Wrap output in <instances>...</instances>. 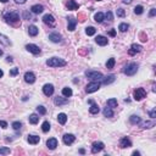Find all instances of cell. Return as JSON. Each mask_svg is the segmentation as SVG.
Here are the masks:
<instances>
[{"mask_svg": "<svg viewBox=\"0 0 156 156\" xmlns=\"http://www.w3.org/2000/svg\"><path fill=\"white\" fill-rule=\"evenodd\" d=\"M4 20L11 26H17L20 23V15L16 11H8L4 13Z\"/></svg>", "mask_w": 156, "mask_h": 156, "instance_id": "6da1fadb", "label": "cell"}, {"mask_svg": "<svg viewBox=\"0 0 156 156\" xmlns=\"http://www.w3.org/2000/svg\"><path fill=\"white\" fill-rule=\"evenodd\" d=\"M46 65H48L49 67H62V66H66L67 62L60 57H51V59H49L46 61Z\"/></svg>", "mask_w": 156, "mask_h": 156, "instance_id": "7a4b0ae2", "label": "cell"}, {"mask_svg": "<svg viewBox=\"0 0 156 156\" xmlns=\"http://www.w3.org/2000/svg\"><path fill=\"white\" fill-rule=\"evenodd\" d=\"M137 72H138V65L135 62H129L123 68V73L127 76H134Z\"/></svg>", "mask_w": 156, "mask_h": 156, "instance_id": "3957f363", "label": "cell"}, {"mask_svg": "<svg viewBox=\"0 0 156 156\" xmlns=\"http://www.w3.org/2000/svg\"><path fill=\"white\" fill-rule=\"evenodd\" d=\"M99 88H100V82L99 80H93V82H90L85 87V92L88 93V94H90V93H94L96 90H99Z\"/></svg>", "mask_w": 156, "mask_h": 156, "instance_id": "277c9868", "label": "cell"}, {"mask_svg": "<svg viewBox=\"0 0 156 156\" xmlns=\"http://www.w3.org/2000/svg\"><path fill=\"white\" fill-rule=\"evenodd\" d=\"M85 76L92 80H101L103 79V73L98 71H85Z\"/></svg>", "mask_w": 156, "mask_h": 156, "instance_id": "5b68a950", "label": "cell"}, {"mask_svg": "<svg viewBox=\"0 0 156 156\" xmlns=\"http://www.w3.org/2000/svg\"><path fill=\"white\" fill-rule=\"evenodd\" d=\"M145 96H146V92H145L144 88H137L133 93V98H134V100L137 101H140L143 100Z\"/></svg>", "mask_w": 156, "mask_h": 156, "instance_id": "8992f818", "label": "cell"}, {"mask_svg": "<svg viewBox=\"0 0 156 156\" xmlns=\"http://www.w3.org/2000/svg\"><path fill=\"white\" fill-rule=\"evenodd\" d=\"M43 22H44L45 24H49L50 27H54V26L56 24L55 17L52 16V15H49V13L44 15V17H43Z\"/></svg>", "mask_w": 156, "mask_h": 156, "instance_id": "52a82bcc", "label": "cell"}, {"mask_svg": "<svg viewBox=\"0 0 156 156\" xmlns=\"http://www.w3.org/2000/svg\"><path fill=\"white\" fill-rule=\"evenodd\" d=\"M26 49H27L29 52H32L33 55H39L40 52H42L40 48L38 46V45H36V44H27V45H26Z\"/></svg>", "mask_w": 156, "mask_h": 156, "instance_id": "ba28073f", "label": "cell"}, {"mask_svg": "<svg viewBox=\"0 0 156 156\" xmlns=\"http://www.w3.org/2000/svg\"><path fill=\"white\" fill-rule=\"evenodd\" d=\"M49 40L52 42V43H61V42H62V36L59 34L57 32L50 33V34H49Z\"/></svg>", "mask_w": 156, "mask_h": 156, "instance_id": "9c48e42d", "label": "cell"}, {"mask_svg": "<svg viewBox=\"0 0 156 156\" xmlns=\"http://www.w3.org/2000/svg\"><path fill=\"white\" fill-rule=\"evenodd\" d=\"M62 140H64V143L66 145H71V144H73V141L76 140V137L73 135V134H68V133H66V134L62 137Z\"/></svg>", "mask_w": 156, "mask_h": 156, "instance_id": "30bf717a", "label": "cell"}, {"mask_svg": "<svg viewBox=\"0 0 156 156\" xmlns=\"http://www.w3.org/2000/svg\"><path fill=\"white\" fill-rule=\"evenodd\" d=\"M141 45H139V44H132L131 45V49L128 50V54L131 56H133V55H135V54H138V52H140L141 51Z\"/></svg>", "mask_w": 156, "mask_h": 156, "instance_id": "8fae6325", "label": "cell"}, {"mask_svg": "<svg viewBox=\"0 0 156 156\" xmlns=\"http://www.w3.org/2000/svg\"><path fill=\"white\" fill-rule=\"evenodd\" d=\"M104 143H101V141H95L92 146V152L93 154H96V152H100L103 149H104Z\"/></svg>", "mask_w": 156, "mask_h": 156, "instance_id": "7c38bea8", "label": "cell"}, {"mask_svg": "<svg viewBox=\"0 0 156 156\" xmlns=\"http://www.w3.org/2000/svg\"><path fill=\"white\" fill-rule=\"evenodd\" d=\"M24 82L28 84H33L36 82V76L33 72H26L24 73Z\"/></svg>", "mask_w": 156, "mask_h": 156, "instance_id": "4fadbf2b", "label": "cell"}, {"mask_svg": "<svg viewBox=\"0 0 156 156\" xmlns=\"http://www.w3.org/2000/svg\"><path fill=\"white\" fill-rule=\"evenodd\" d=\"M43 93L46 96H51L54 94V85L52 84H45L43 87Z\"/></svg>", "mask_w": 156, "mask_h": 156, "instance_id": "5bb4252c", "label": "cell"}, {"mask_svg": "<svg viewBox=\"0 0 156 156\" xmlns=\"http://www.w3.org/2000/svg\"><path fill=\"white\" fill-rule=\"evenodd\" d=\"M27 141L29 143V144H32V145H36L38 144L40 141V137L39 135H36V134H29L27 138Z\"/></svg>", "mask_w": 156, "mask_h": 156, "instance_id": "9a60e30c", "label": "cell"}, {"mask_svg": "<svg viewBox=\"0 0 156 156\" xmlns=\"http://www.w3.org/2000/svg\"><path fill=\"white\" fill-rule=\"evenodd\" d=\"M68 21V31L70 32H73L74 29H76V24H77V20L74 18V17H68L67 18Z\"/></svg>", "mask_w": 156, "mask_h": 156, "instance_id": "2e32d148", "label": "cell"}, {"mask_svg": "<svg viewBox=\"0 0 156 156\" xmlns=\"http://www.w3.org/2000/svg\"><path fill=\"white\" fill-rule=\"evenodd\" d=\"M115 79H116V76L115 74H108V76L106 77H103V84H105V85H108V84H111L115 82Z\"/></svg>", "mask_w": 156, "mask_h": 156, "instance_id": "e0dca14e", "label": "cell"}, {"mask_svg": "<svg viewBox=\"0 0 156 156\" xmlns=\"http://www.w3.org/2000/svg\"><path fill=\"white\" fill-rule=\"evenodd\" d=\"M66 6H67L68 10H71V11H73V10H78L79 9V4L77 3L76 0H68V3L66 4Z\"/></svg>", "mask_w": 156, "mask_h": 156, "instance_id": "ac0fdd59", "label": "cell"}, {"mask_svg": "<svg viewBox=\"0 0 156 156\" xmlns=\"http://www.w3.org/2000/svg\"><path fill=\"white\" fill-rule=\"evenodd\" d=\"M95 42H96V44L101 45V46H105V45H107L108 39L106 38V37H104V36H98L95 38Z\"/></svg>", "mask_w": 156, "mask_h": 156, "instance_id": "d6986e66", "label": "cell"}, {"mask_svg": "<svg viewBox=\"0 0 156 156\" xmlns=\"http://www.w3.org/2000/svg\"><path fill=\"white\" fill-rule=\"evenodd\" d=\"M120 146L121 148H131L132 146V141L127 138V137H124V138H122V139L120 140Z\"/></svg>", "mask_w": 156, "mask_h": 156, "instance_id": "ffe728a7", "label": "cell"}, {"mask_svg": "<svg viewBox=\"0 0 156 156\" xmlns=\"http://www.w3.org/2000/svg\"><path fill=\"white\" fill-rule=\"evenodd\" d=\"M46 146H48L50 150H55L56 146H57V140L55 138H50V139L46 140Z\"/></svg>", "mask_w": 156, "mask_h": 156, "instance_id": "44dd1931", "label": "cell"}, {"mask_svg": "<svg viewBox=\"0 0 156 156\" xmlns=\"http://www.w3.org/2000/svg\"><path fill=\"white\" fill-rule=\"evenodd\" d=\"M38 33H39V28L37 27V26L32 24V26H29V27H28V34H29L31 37L38 36Z\"/></svg>", "mask_w": 156, "mask_h": 156, "instance_id": "7402d4cb", "label": "cell"}, {"mask_svg": "<svg viewBox=\"0 0 156 156\" xmlns=\"http://www.w3.org/2000/svg\"><path fill=\"white\" fill-rule=\"evenodd\" d=\"M31 11L33 12V13H36V15H39V13H42V12L44 11V8H43V5H33L32 8H31Z\"/></svg>", "mask_w": 156, "mask_h": 156, "instance_id": "603a6c76", "label": "cell"}, {"mask_svg": "<svg viewBox=\"0 0 156 156\" xmlns=\"http://www.w3.org/2000/svg\"><path fill=\"white\" fill-rule=\"evenodd\" d=\"M54 104L55 105H66L68 104V99L67 98H60V96H57V98H55L54 99Z\"/></svg>", "mask_w": 156, "mask_h": 156, "instance_id": "cb8c5ba5", "label": "cell"}, {"mask_svg": "<svg viewBox=\"0 0 156 156\" xmlns=\"http://www.w3.org/2000/svg\"><path fill=\"white\" fill-rule=\"evenodd\" d=\"M57 121H59V123L60 124H65L66 122H67V115L66 113H59L57 115Z\"/></svg>", "mask_w": 156, "mask_h": 156, "instance_id": "d4e9b609", "label": "cell"}, {"mask_svg": "<svg viewBox=\"0 0 156 156\" xmlns=\"http://www.w3.org/2000/svg\"><path fill=\"white\" fill-rule=\"evenodd\" d=\"M28 120H29V123L37 124V123H38V121H39V116H38L37 113H32L31 116L28 117Z\"/></svg>", "mask_w": 156, "mask_h": 156, "instance_id": "484cf974", "label": "cell"}, {"mask_svg": "<svg viewBox=\"0 0 156 156\" xmlns=\"http://www.w3.org/2000/svg\"><path fill=\"white\" fill-rule=\"evenodd\" d=\"M129 122L132 124H139L140 122H141V120H140L139 116H137V115H132V116L129 117Z\"/></svg>", "mask_w": 156, "mask_h": 156, "instance_id": "4316f807", "label": "cell"}, {"mask_svg": "<svg viewBox=\"0 0 156 156\" xmlns=\"http://www.w3.org/2000/svg\"><path fill=\"white\" fill-rule=\"evenodd\" d=\"M0 43H1V44H4V45H10V44H11L10 39H9L6 36L1 34V33H0Z\"/></svg>", "mask_w": 156, "mask_h": 156, "instance_id": "83f0119b", "label": "cell"}, {"mask_svg": "<svg viewBox=\"0 0 156 156\" xmlns=\"http://www.w3.org/2000/svg\"><path fill=\"white\" fill-rule=\"evenodd\" d=\"M99 111H100V108H99V106H98L96 104H94V103H93L92 106L89 107V112H90L92 115H96V113H98Z\"/></svg>", "mask_w": 156, "mask_h": 156, "instance_id": "f1b7e54d", "label": "cell"}, {"mask_svg": "<svg viewBox=\"0 0 156 156\" xmlns=\"http://www.w3.org/2000/svg\"><path fill=\"white\" fill-rule=\"evenodd\" d=\"M104 18H105V15L103 12H98V13H95V16H94V20H95L98 23H101V22L104 21Z\"/></svg>", "mask_w": 156, "mask_h": 156, "instance_id": "f546056e", "label": "cell"}, {"mask_svg": "<svg viewBox=\"0 0 156 156\" xmlns=\"http://www.w3.org/2000/svg\"><path fill=\"white\" fill-rule=\"evenodd\" d=\"M62 95H64L65 98H70V96H72V89L68 88V87L64 88L62 89Z\"/></svg>", "mask_w": 156, "mask_h": 156, "instance_id": "4dcf8cb0", "label": "cell"}, {"mask_svg": "<svg viewBox=\"0 0 156 156\" xmlns=\"http://www.w3.org/2000/svg\"><path fill=\"white\" fill-rule=\"evenodd\" d=\"M115 64H116V60H115L113 57L108 59L107 62H106V68H107V70H112V68H113V66H115Z\"/></svg>", "mask_w": 156, "mask_h": 156, "instance_id": "1f68e13d", "label": "cell"}, {"mask_svg": "<svg viewBox=\"0 0 156 156\" xmlns=\"http://www.w3.org/2000/svg\"><path fill=\"white\" fill-rule=\"evenodd\" d=\"M104 116L105 117H113V111H112L111 107H105L104 108Z\"/></svg>", "mask_w": 156, "mask_h": 156, "instance_id": "d6a6232c", "label": "cell"}, {"mask_svg": "<svg viewBox=\"0 0 156 156\" xmlns=\"http://www.w3.org/2000/svg\"><path fill=\"white\" fill-rule=\"evenodd\" d=\"M117 105H118V103H117V100H116V99H113V98L107 100V106H108V107H111V108L117 107Z\"/></svg>", "mask_w": 156, "mask_h": 156, "instance_id": "836d02e7", "label": "cell"}, {"mask_svg": "<svg viewBox=\"0 0 156 156\" xmlns=\"http://www.w3.org/2000/svg\"><path fill=\"white\" fill-rule=\"evenodd\" d=\"M85 33H87V36H94L96 33V29L94 27H87L85 28Z\"/></svg>", "mask_w": 156, "mask_h": 156, "instance_id": "e575fe53", "label": "cell"}, {"mask_svg": "<svg viewBox=\"0 0 156 156\" xmlns=\"http://www.w3.org/2000/svg\"><path fill=\"white\" fill-rule=\"evenodd\" d=\"M42 131H43L44 133H46V132L50 131V123H49L48 121H45L44 123L42 124Z\"/></svg>", "mask_w": 156, "mask_h": 156, "instance_id": "d590c367", "label": "cell"}, {"mask_svg": "<svg viewBox=\"0 0 156 156\" xmlns=\"http://www.w3.org/2000/svg\"><path fill=\"white\" fill-rule=\"evenodd\" d=\"M154 126H155V122H154V121H146L145 123H143V128L149 129V128H151V127H154Z\"/></svg>", "mask_w": 156, "mask_h": 156, "instance_id": "8d00e7d4", "label": "cell"}, {"mask_svg": "<svg viewBox=\"0 0 156 156\" xmlns=\"http://www.w3.org/2000/svg\"><path fill=\"white\" fill-rule=\"evenodd\" d=\"M128 28H129L128 23H120V26H118V29H120L121 32H127Z\"/></svg>", "mask_w": 156, "mask_h": 156, "instance_id": "74e56055", "label": "cell"}, {"mask_svg": "<svg viewBox=\"0 0 156 156\" xmlns=\"http://www.w3.org/2000/svg\"><path fill=\"white\" fill-rule=\"evenodd\" d=\"M143 11H144V8H143L141 5H138V6L134 8V13H135V15H141Z\"/></svg>", "mask_w": 156, "mask_h": 156, "instance_id": "f35d334b", "label": "cell"}, {"mask_svg": "<svg viewBox=\"0 0 156 156\" xmlns=\"http://www.w3.org/2000/svg\"><path fill=\"white\" fill-rule=\"evenodd\" d=\"M37 111H38L39 115H45V113H46V108H45L43 105H39V106L37 107Z\"/></svg>", "mask_w": 156, "mask_h": 156, "instance_id": "ab89813d", "label": "cell"}, {"mask_svg": "<svg viewBox=\"0 0 156 156\" xmlns=\"http://www.w3.org/2000/svg\"><path fill=\"white\" fill-rule=\"evenodd\" d=\"M21 127H22V123L18 122V121H15V122L12 123V128L15 129V131H20Z\"/></svg>", "mask_w": 156, "mask_h": 156, "instance_id": "60d3db41", "label": "cell"}, {"mask_svg": "<svg viewBox=\"0 0 156 156\" xmlns=\"http://www.w3.org/2000/svg\"><path fill=\"white\" fill-rule=\"evenodd\" d=\"M20 73V68H17V67H13L12 70H10V76H12V77H15V76H17Z\"/></svg>", "mask_w": 156, "mask_h": 156, "instance_id": "b9f144b4", "label": "cell"}, {"mask_svg": "<svg viewBox=\"0 0 156 156\" xmlns=\"http://www.w3.org/2000/svg\"><path fill=\"white\" fill-rule=\"evenodd\" d=\"M8 154H10V148H6V146L0 148V155H8Z\"/></svg>", "mask_w": 156, "mask_h": 156, "instance_id": "7bdbcfd3", "label": "cell"}, {"mask_svg": "<svg viewBox=\"0 0 156 156\" xmlns=\"http://www.w3.org/2000/svg\"><path fill=\"white\" fill-rule=\"evenodd\" d=\"M116 13H117V16H118V17H123L124 15H126V12H124L123 9H117Z\"/></svg>", "mask_w": 156, "mask_h": 156, "instance_id": "ee69618b", "label": "cell"}, {"mask_svg": "<svg viewBox=\"0 0 156 156\" xmlns=\"http://www.w3.org/2000/svg\"><path fill=\"white\" fill-rule=\"evenodd\" d=\"M105 16H106L107 21H110V22H111V21H113V15H112V12H111V11H107Z\"/></svg>", "mask_w": 156, "mask_h": 156, "instance_id": "f6af8a7d", "label": "cell"}, {"mask_svg": "<svg viewBox=\"0 0 156 156\" xmlns=\"http://www.w3.org/2000/svg\"><path fill=\"white\" fill-rule=\"evenodd\" d=\"M149 116L151 117V118H155L156 117V108H152L151 111L149 112Z\"/></svg>", "mask_w": 156, "mask_h": 156, "instance_id": "bcb514c9", "label": "cell"}, {"mask_svg": "<svg viewBox=\"0 0 156 156\" xmlns=\"http://www.w3.org/2000/svg\"><path fill=\"white\" fill-rule=\"evenodd\" d=\"M0 126H1V128H8V122H5V121H1L0 120Z\"/></svg>", "mask_w": 156, "mask_h": 156, "instance_id": "7dc6e473", "label": "cell"}, {"mask_svg": "<svg viewBox=\"0 0 156 156\" xmlns=\"http://www.w3.org/2000/svg\"><path fill=\"white\" fill-rule=\"evenodd\" d=\"M140 40H141V42H146V40H148V37L145 36L144 33H140Z\"/></svg>", "mask_w": 156, "mask_h": 156, "instance_id": "c3c4849f", "label": "cell"}, {"mask_svg": "<svg viewBox=\"0 0 156 156\" xmlns=\"http://www.w3.org/2000/svg\"><path fill=\"white\" fill-rule=\"evenodd\" d=\"M155 15H156V9H151V10H150V13H149V16L154 17Z\"/></svg>", "mask_w": 156, "mask_h": 156, "instance_id": "681fc988", "label": "cell"}, {"mask_svg": "<svg viewBox=\"0 0 156 156\" xmlns=\"http://www.w3.org/2000/svg\"><path fill=\"white\" fill-rule=\"evenodd\" d=\"M108 36H111V37L116 36V29H111V31H108Z\"/></svg>", "mask_w": 156, "mask_h": 156, "instance_id": "f907efd6", "label": "cell"}, {"mask_svg": "<svg viewBox=\"0 0 156 156\" xmlns=\"http://www.w3.org/2000/svg\"><path fill=\"white\" fill-rule=\"evenodd\" d=\"M26 1H27V0H15V3H16V4H24Z\"/></svg>", "mask_w": 156, "mask_h": 156, "instance_id": "816d5d0a", "label": "cell"}, {"mask_svg": "<svg viewBox=\"0 0 156 156\" xmlns=\"http://www.w3.org/2000/svg\"><path fill=\"white\" fill-rule=\"evenodd\" d=\"M6 61H8V62H12V61H13V59H12L11 56H8V57H6Z\"/></svg>", "mask_w": 156, "mask_h": 156, "instance_id": "f5cc1de1", "label": "cell"}, {"mask_svg": "<svg viewBox=\"0 0 156 156\" xmlns=\"http://www.w3.org/2000/svg\"><path fill=\"white\" fill-rule=\"evenodd\" d=\"M123 3H124V4H131V3H132V0H123Z\"/></svg>", "mask_w": 156, "mask_h": 156, "instance_id": "db71d44e", "label": "cell"}, {"mask_svg": "<svg viewBox=\"0 0 156 156\" xmlns=\"http://www.w3.org/2000/svg\"><path fill=\"white\" fill-rule=\"evenodd\" d=\"M133 155H134V156H139L140 152L139 151H134V152H133Z\"/></svg>", "mask_w": 156, "mask_h": 156, "instance_id": "11a10c76", "label": "cell"}, {"mask_svg": "<svg viewBox=\"0 0 156 156\" xmlns=\"http://www.w3.org/2000/svg\"><path fill=\"white\" fill-rule=\"evenodd\" d=\"M3 76H4V72H3V70H0V78H1Z\"/></svg>", "mask_w": 156, "mask_h": 156, "instance_id": "9f6ffc18", "label": "cell"}, {"mask_svg": "<svg viewBox=\"0 0 156 156\" xmlns=\"http://www.w3.org/2000/svg\"><path fill=\"white\" fill-rule=\"evenodd\" d=\"M79 152H80V154H85V150H84V149H80Z\"/></svg>", "mask_w": 156, "mask_h": 156, "instance_id": "6f0895ef", "label": "cell"}, {"mask_svg": "<svg viewBox=\"0 0 156 156\" xmlns=\"http://www.w3.org/2000/svg\"><path fill=\"white\" fill-rule=\"evenodd\" d=\"M8 1H9V0H0V3H4V4H5V3H8Z\"/></svg>", "mask_w": 156, "mask_h": 156, "instance_id": "680465c9", "label": "cell"}, {"mask_svg": "<svg viewBox=\"0 0 156 156\" xmlns=\"http://www.w3.org/2000/svg\"><path fill=\"white\" fill-rule=\"evenodd\" d=\"M3 55V50H1V49H0V56Z\"/></svg>", "mask_w": 156, "mask_h": 156, "instance_id": "91938a15", "label": "cell"}, {"mask_svg": "<svg viewBox=\"0 0 156 156\" xmlns=\"http://www.w3.org/2000/svg\"><path fill=\"white\" fill-rule=\"evenodd\" d=\"M98 1H100V0H98Z\"/></svg>", "mask_w": 156, "mask_h": 156, "instance_id": "94428289", "label": "cell"}]
</instances>
